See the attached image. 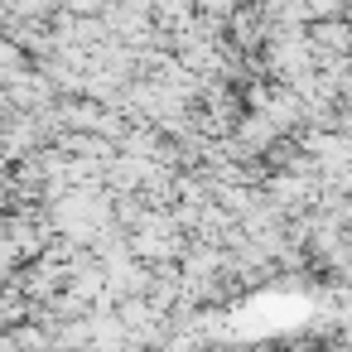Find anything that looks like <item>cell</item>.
Here are the masks:
<instances>
[]
</instances>
